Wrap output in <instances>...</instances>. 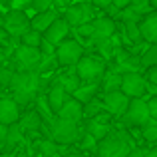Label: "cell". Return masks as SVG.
Listing matches in <instances>:
<instances>
[{"label": "cell", "mask_w": 157, "mask_h": 157, "mask_svg": "<svg viewBox=\"0 0 157 157\" xmlns=\"http://www.w3.org/2000/svg\"><path fill=\"white\" fill-rule=\"evenodd\" d=\"M92 6H98V8H109L111 6V0H90Z\"/></svg>", "instance_id": "cell-38"}, {"label": "cell", "mask_w": 157, "mask_h": 157, "mask_svg": "<svg viewBox=\"0 0 157 157\" xmlns=\"http://www.w3.org/2000/svg\"><path fill=\"white\" fill-rule=\"evenodd\" d=\"M82 147H84V149H94V147H96V139H94L92 135H86L84 141H82Z\"/></svg>", "instance_id": "cell-36"}, {"label": "cell", "mask_w": 157, "mask_h": 157, "mask_svg": "<svg viewBox=\"0 0 157 157\" xmlns=\"http://www.w3.org/2000/svg\"><path fill=\"white\" fill-rule=\"evenodd\" d=\"M68 100H70V94L66 92L62 86H54L50 90V94H48V105H50L52 113H58Z\"/></svg>", "instance_id": "cell-18"}, {"label": "cell", "mask_w": 157, "mask_h": 157, "mask_svg": "<svg viewBox=\"0 0 157 157\" xmlns=\"http://www.w3.org/2000/svg\"><path fill=\"white\" fill-rule=\"evenodd\" d=\"M30 6L36 12H46V10H52L54 0H30Z\"/></svg>", "instance_id": "cell-29"}, {"label": "cell", "mask_w": 157, "mask_h": 157, "mask_svg": "<svg viewBox=\"0 0 157 157\" xmlns=\"http://www.w3.org/2000/svg\"><path fill=\"white\" fill-rule=\"evenodd\" d=\"M129 98L121 92H111V94H105L104 96V105L109 113L113 115H123L127 111V105H129Z\"/></svg>", "instance_id": "cell-13"}, {"label": "cell", "mask_w": 157, "mask_h": 157, "mask_svg": "<svg viewBox=\"0 0 157 157\" xmlns=\"http://www.w3.org/2000/svg\"><path fill=\"white\" fill-rule=\"evenodd\" d=\"M119 92L125 94L129 100H141L147 92V80L137 72H125L121 76V88Z\"/></svg>", "instance_id": "cell-4"}, {"label": "cell", "mask_w": 157, "mask_h": 157, "mask_svg": "<svg viewBox=\"0 0 157 157\" xmlns=\"http://www.w3.org/2000/svg\"><path fill=\"white\" fill-rule=\"evenodd\" d=\"M139 32L145 42L157 44V12H149L143 16V20L139 22Z\"/></svg>", "instance_id": "cell-14"}, {"label": "cell", "mask_w": 157, "mask_h": 157, "mask_svg": "<svg viewBox=\"0 0 157 157\" xmlns=\"http://www.w3.org/2000/svg\"><path fill=\"white\" fill-rule=\"evenodd\" d=\"M143 137L147 141H157V121L155 119H149V121L143 125Z\"/></svg>", "instance_id": "cell-28"}, {"label": "cell", "mask_w": 157, "mask_h": 157, "mask_svg": "<svg viewBox=\"0 0 157 157\" xmlns=\"http://www.w3.org/2000/svg\"><path fill=\"white\" fill-rule=\"evenodd\" d=\"M82 115H84V104L76 101L74 98H70V100L64 104V107L58 111V117H60V119H66V121H74V123L80 121Z\"/></svg>", "instance_id": "cell-16"}, {"label": "cell", "mask_w": 157, "mask_h": 157, "mask_svg": "<svg viewBox=\"0 0 157 157\" xmlns=\"http://www.w3.org/2000/svg\"><path fill=\"white\" fill-rule=\"evenodd\" d=\"M147 109H149V117L157 121V98H151L147 101Z\"/></svg>", "instance_id": "cell-33"}, {"label": "cell", "mask_w": 157, "mask_h": 157, "mask_svg": "<svg viewBox=\"0 0 157 157\" xmlns=\"http://www.w3.org/2000/svg\"><path fill=\"white\" fill-rule=\"evenodd\" d=\"M4 28H6V32H10V34H14V36H22L24 32L30 28V18L26 16L24 10H14L6 16Z\"/></svg>", "instance_id": "cell-10"}, {"label": "cell", "mask_w": 157, "mask_h": 157, "mask_svg": "<svg viewBox=\"0 0 157 157\" xmlns=\"http://www.w3.org/2000/svg\"><path fill=\"white\" fill-rule=\"evenodd\" d=\"M6 135H8V125L0 123V149H4V145H6Z\"/></svg>", "instance_id": "cell-34"}, {"label": "cell", "mask_w": 157, "mask_h": 157, "mask_svg": "<svg viewBox=\"0 0 157 157\" xmlns=\"http://www.w3.org/2000/svg\"><path fill=\"white\" fill-rule=\"evenodd\" d=\"M129 6L133 8V10L137 12L139 16H141L143 12H147V10H149V6H151V4H149V0H131V4H129Z\"/></svg>", "instance_id": "cell-31"}, {"label": "cell", "mask_w": 157, "mask_h": 157, "mask_svg": "<svg viewBox=\"0 0 157 157\" xmlns=\"http://www.w3.org/2000/svg\"><path fill=\"white\" fill-rule=\"evenodd\" d=\"M20 119L18 104L14 100H0V123L2 125H14Z\"/></svg>", "instance_id": "cell-15"}, {"label": "cell", "mask_w": 157, "mask_h": 157, "mask_svg": "<svg viewBox=\"0 0 157 157\" xmlns=\"http://www.w3.org/2000/svg\"><path fill=\"white\" fill-rule=\"evenodd\" d=\"M139 62H141V66H145V68L157 66V44H151L149 48H145V52L141 54Z\"/></svg>", "instance_id": "cell-23"}, {"label": "cell", "mask_w": 157, "mask_h": 157, "mask_svg": "<svg viewBox=\"0 0 157 157\" xmlns=\"http://www.w3.org/2000/svg\"><path fill=\"white\" fill-rule=\"evenodd\" d=\"M125 36L131 40L133 44H137L141 40V32H139V24L135 22H125Z\"/></svg>", "instance_id": "cell-27"}, {"label": "cell", "mask_w": 157, "mask_h": 157, "mask_svg": "<svg viewBox=\"0 0 157 157\" xmlns=\"http://www.w3.org/2000/svg\"><path fill=\"white\" fill-rule=\"evenodd\" d=\"M4 157H14V155H4Z\"/></svg>", "instance_id": "cell-43"}, {"label": "cell", "mask_w": 157, "mask_h": 157, "mask_svg": "<svg viewBox=\"0 0 157 157\" xmlns=\"http://www.w3.org/2000/svg\"><path fill=\"white\" fill-rule=\"evenodd\" d=\"M20 139H22V131L18 125H8V135H6V145L4 149H12L14 145H18Z\"/></svg>", "instance_id": "cell-26"}, {"label": "cell", "mask_w": 157, "mask_h": 157, "mask_svg": "<svg viewBox=\"0 0 157 157\" xmlns=\"http://www.w3.org/2000/svg\"><path fill=\"white\" fill-rule=\"evenodd\" d=\"M149 4H151V6H155V8H157V0H149Z\"/></svg>", "instance_id": "cell-41"}, {"label": "cell", "mask_w": 157, "mask_h": 157, "mask_svg": "<svg viewBox=\"0 0 157 157\" xmlns=\"http://www.w3.org/2000/svg\"><path fill=\"white\" fill-rule=\"evenodd\" d=\"M38 115L40 117H46V119H52V109H50V105L44 101L42 96L38 98Z\"/></svg>", "instance_id": "cell-30"}, {"label": "cell", "mask_w": 157, "mask_h": 157, "mask_svg": "<svg viewBox=\"0 0 157 157\" xmlns=\"http://www.w3.org/2000/svg\"><path fill=\"white\" fill-rule=\"evenodd\" d=\"M119 88H121V76L115 72L105 74L104 80H101V90L105 94H111V92H119Z\"/></svg>", "instance_id": "cell-21"}, {"label": "cell", "mask_w": 157, "mask_h": 157, "mask_svg": "<svg viewBox=\"0 0 157 157\" xmlns=\"http://www.w3.org/2000/svg\"><path fill=\"white\" fill-rule=\"evenodd\" d=\"M133 151V141L123 131H109L98 145L100 157H127Z\"/></svg>", "instance_id": "cell-1"}, {"label": "cell", "mask_w": 157, "mask_h": 157, "mask_svg": "<svg viewBox=\"0 0 157 157\" xmlns=\"http://www.w3.org/2000/svg\"><path fill=\"white\" fill-rule=\"evenodd\" d=\"M2 4L4 6H10V0H2Z\"/></svg>", "instance_id": "cell-42"}, {"label": "cell", "mask_w": 157, "mask_h": 157, "mask_svg": "<svg viewBox=\"0 0 157 157\" xmlns=\"http://www.w3.org/2000/svg\"><path fill=\"white\" fill-rule=\"evenodd\" d=\"M147 82L153 84V86H157V66L149 68V72H147Z\"/></svg>", "instance_id": "cell-37"}, {"label": "cell", "mask_w": 157, "mask_h": 157, "mask_svg": "<svg viewBox=\"0 0 157 157\" xmlns=\"http://www.w3.org/2000/svg\"><path fill=\"white\" fill-rule=\"evenodd\" d=\"M10 84H12V88H14V101L18 105L28 104V101L36 96V92H38V88H40V80H38V76H36V72L12 74Z\"/></svg>", "instance_id": "cell-2"}, {"label": "cell", "mask_w": 157, "mask_h": 157, "mask_svg": "<svg viewBox=\"0 0 157 157\" xmlns=\"http://www.w3.org/2000/svg\"><path fill=\"white\" fill-rule=\"evenodd\" d=\"M68 34H70L68 22H66L64 18H58L56 22L44 32V42H48L50 46H58V44H62L66 38H68Z\"/></svg>", "instance_id": "cell-12"}, {"label": "cell", "mask_w": 157, "mask_h": 157, "mask_svg": "<svg viewBox=\"0 0 157 157\" xmlns=\"http://www.w3.org/2000/svg\"><path fill=\"white\" fill-rule=\"evenodd\" d=\"M98 46H100V50L104 56H111V52H113V48H111V40H100V42H96Z\"/></svg>", "instance_id": "cell-32"}, {"label": "cell", "mask_w": 157, "mask_h": 157, "mask_svg": "<svg viewBox=\"0 0 157 157\" xmlns=\"http://www.w3.org/2000/svg\"><path fill=\"white\" fill-rule=\"evenodd\" d=\"M123 115H125L127 123L139 125V127H143L151 119L149 117V109H147V101H143V100H131L129 105H127V111Z\"/></svg>", "instance_id": "cell-9"}, {"label": "cell", "mask_w": 157, "mask_h": 157, "mask_svg": "<svg viewBox=\"0 0 157 157\" xmlns=\"http://www.w3.org/2000/svg\"><path fill=\"white\" fill-rule=\"evenodd\" d=\"M56 58L62 66H76L84 58V46L78 40H64L56 48Z\"/></svg>", "instance_id": "cell-6"}, {"label": "cell", "mask_w": 157, "mask_h": 157, "mask_svg": "<svg viewBox=\"0 0 157 157\" xmlns=\"http://www.w3.org/2000/svg\"><path fill=\"white\" fill-rule=\"evenodd\" d=\"M54 4H58V6H62V8H68L70 4H72V0H54Z\"/></svg>", "instance_id": "cell-40"}, {"label": "cell", "mask_w": 157, "mask_h": 157, "mask_svg": "<svg viewBox=\"0 0 157 157\" xmlns=\"http://www.w3.org/2000/svg\"><path fill=\"white\" fill-rule=\"evenodd\" d=\"M58 20V12L56 10H46V12H38V14L32 18V22H30V26H32V30H36V32H46L48 28L52 26L54 22Z\"/></svg>", "instance_id": "cell-17"}, {"label": "cell", "mask_w": 157, "mask_h": 157, "mask_svg": "<svg viewBox=\"0 0 157 157\" xmlns=\"http://www.w3.org/2000/svg\"><path fill=\"white\" fill-rule=\"evenodd\" d=\"M131 4V0H111V6L115 8V10H123V8H127Z\"/></svg>", "instance_id": "cell-35"}, {"label": "cell", "mask_w": 157, "mask_h": 157, "mask_svg": "<svg viewBox=\"0 0 157 157\" xmlns=\"http://www.w3.org/2000/svg\"><path fill=\"white\" fill-rule=\"evenodd\" d=\"M94 16V6L90 2H78V4H70L64 12V20L68 22V26H84V24L92 22Z\"/></svg>", "instance_id": "cell-7"}, {"label": "cell", "mask_w": 157, "mask_h": 157, "mask_svg": "<svg viewBox=\"0 0 157 157\" xmlns=\"http://www.w3.org/2000/svg\"><path fill=\"white\" fill-rule=\"evenodd\" d=\"M127 157H147V151L145 149H133Z\"/></svg>", "instance_id": "cell-39"}, {"label": "cell", "mask_w": 157, "mask_h": 157, "mask_svg": "<svg viewBox=\"0 0 157 157\" xmlns=\"http://www.w3.org/2000/svg\"><path fill=\"white\" fill-rule=\"evenodd\" d=\"M50 131L54 141L58 143H74L78 137H80V127L74 121H66V119H54L50 121Z\"/></svg>", "instance_id": "cell-5"}, {"label": "cell", "mask_w": 157, "mask_h": 157, "mask_svg": "<svg viewBox=\"0 0 157 157\" xmlns=\"http://www.w3.org/2000/svg\"><path fill=\"white\" fill-rule=\"evenodd\" d=\"M20 38H22V46H28V48H40V46H42V42H44L42 34L36 32V30H30V28H28Z\"/></svg>", "instance_id": "cell-22"}, {"label": "cell", "mask_w": 157, "mask_h": 157, "mask_svg": "<svg viewBox=\"0 0 157 157\" xmlns=\"http://www.w3.org/2000/svg\"><path fill=\"white\" fill-rule=\"evenodd\" d=\"M58 86H62V88H64L68 94H74L78 88H80V78H78L76 74H68V76H62V78H60V84H58Z\"/></svg>", "instance_id": "cell-25"}, {"label": "cell", "mask_w": 157, "mask_h": 157, "mask_svg": "<svg viewBox=\"0 0 157 157\" xmlns=\"http://www.w3.org/2000/svg\"><path fill=\"white\" fill-rule=\"evenodd\" d=\"M76 76L86 84H98L105 76V64L101 58L86 56L76 64Z\"/></svg>", "instance_id": "cell-3"}, {"label": "cell", "mask_w": 157, "mask_h": 157, "mask_svg": "<svg viewBox=\"0 0 157 157\" xmlns=\"http://www.w3.org/2000/svg\"><path fill=\"white\" fill-rule=\"evenodd\" d=\"M96 92H98V86L96 84H88V86H84V88L80 86L72 96H74V100L80 101V104H88V101H92V98L96 96Z\"/></svg>", "instance_id": "cell-20"}, {"label": "cell", "mask_w": 157, "mask_h": 157, "mask_svg": "<svg viewBox=\"0 0 157 157\" xmlns=\"http://www.w3.org/2000/svg\"><path fill=\"white\" fill-rule=\"evenodd\" d=\"M16 62L20 66V72H34L42 62V52H40V48L20 46L16 50Z\"/></svg>", "instance_id": "cell-8"}, {"label": "cell", "mask_w": 157, "mask_h": 157, "mask_svg": "<svg viewBox=\"0 0 157 157\" xmlns=\"http://www.w3.org/2000/svg\"><path fill=\"white\" fill-rule=\"evenodd\" d=\"M18 127H20V131H34V129H38L40 127V121H42V117L38 115V111H30V113H26V115H22V117L18 119Z\"/></svg>", "instance_id": "cell-19"}, {"label": "cell", "mask_w": 157, "mask_h": 157, "mask_svg": "<svg viewBox=\"0 0 157 157\" xmlns=\"http://www.w3.org/2000/svg\"><path fill=\"white\" fill-rule=\"evenodd\" d=\"M90 28H92V36L90 38L94 42H100V40H109L115 32V22L111 18H96L90 22Z\"/></svg>", "instance_id": "cell-11"}, {"label": "cell", "mask_w": 157, "mask_h": 157, "mask_svg": "<svg viewBox=\"0 0 157 157\" xmlns=\"http://www.w3.org/2000/svg\"><path fill=\"white\" fill-rule=\"evenodd\" d=\"M107 133H109V127H107L105 123H100V121H92V123L88 125V135H92V137L96 139V141H98V139L101 141V139H104Z\"/></svg>", "instance_id": "cell-24"}]
</instances>
